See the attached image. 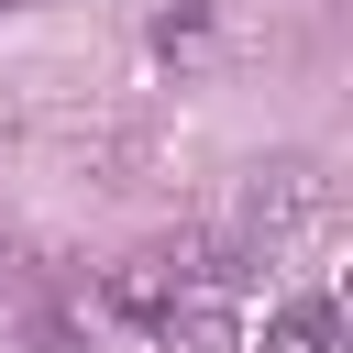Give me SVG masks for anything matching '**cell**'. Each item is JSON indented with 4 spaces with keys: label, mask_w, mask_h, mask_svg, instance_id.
<instances>
[{
    "label": "cell",
    "mask_w": 353,
    "mask_h": 353,
    "mask_svg": "<svg viewBox=\"0 0 353 353\" xmlns=\"http://www.w3.org/2000/svg\"><path fill=\"white\" fill-rule=\"evenodd\" d=\"M22 353H88V331H77V309H33V331H22Z\"/></svg>",
    "instance_id": "cell-5"
},
{
    "label": "cell",
    "mask_w": 353,
    "mask_h": 353,
    "mask_svg": "<svg viewBox=\"0 0 353 353\" xmlns=\"http://www.w3.org/2000/svg\"><path fill=\"white\" fill-rule=\"evenodd\" d=\"M199 44H210V11H199V0H188V11H165V22H154V55H199Z\"/></svg>",
    "instance_id": "cell-6"
},
{
    "label": "cell",
    "mask_w": 353,
    "mask_h": 353,
    "mask_svg": "<svg viewBox=\"0 0 353 353\" xmlns=\"http://www.w3.org/2000/svg\"><path fill=\"white\" fill-rule=\"evenodd\" d=\"M331 331H342L331 298H276L265 309V353H331Z\"/></svg>",
    "instance_id": "cell-4"
},
{
    "label": "cell",
    "mask_w": 353,
    "mask_h": 353,
    "mask_svg": "<svg viewBox=\"0 0 353 353\" xmlns=\"http://www.w3.org/2000/svg\"><path fill=\"white\" fill-rule=\"evenodd\" d=\"M298 221H320V176H309L298 154L254 165V188H243V232H298Z\"/></svg>",
    "instance_id": "cell-1"
},
{
    "label": "cell",
    "mask_w": 353,
    "mask_h": 353,
    "mask_svg": "<svg viewBox=\"0 0 353 353\" xmlns=\"http://www.w3.org/2000/svg\"><path fill=\"white\" fill-rule=\"evenodd\" d=\"M99 309H110L121 331H165V309H176V265H165V254L110 265V276H99Z\"/></svg>",
    "instance_id": "cell-2"
},
{
    "label": "cell",
    "mask_w": 353,
    "mask_h": 353,
    "mask_svg": "<svg viewBox=\"0 0 353 353\" xmlns=\"http://www.w3.org/2000/svg\"><path fill=\"white\" fill-rule=\"evenodd\" d=\"M154 342H188V353H232L243 342V320H232V298H199V287H176V309H165V331Z\"/></svg>",
    "instance_id": "cell-3"
}]
</instances>
